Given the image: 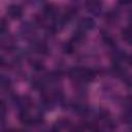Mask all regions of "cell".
<instances>
[{"instance_id":"obj_12","label":"cell","mask_w":132,"mask_h":132,"mask_svg":"<svg viewBox=\"0 0 132 132\" xmlns=\"http://www.w3.org/2000/svg\"><path fill=\"white\" fill-rule=\"evenodd\" d=\"M129 22H130V26H132V11H130L129 13Z\"/></svg>"},{"instance_id":"obj_8","label":"cell","mask_w":132,"mask_h":132,"mask_svg":"<svg viewBox=\"0 0 132 132\" xmlns=\"http://www.w3.org/2000/svg\"><path fill=\"white\" fill-rule=\"evenodd\" d=\"M11 86V82H10V79L6 76H2L1 77V87L2 89H5V90H8Z\"/></svg>"},{"instance_id":"obj_4","label":"cell","mask_w":132,"mask_h":132,"mask_svg":"<svg viewBox=\"0 0 132 132\" xmlns=\"http://www.w3.org/2000/svg\"><path fill=\"white\" fill-rule=\"evenodd\" d=\"M122 38L130 45H132V26H128L122 30Z\"/></svg>"},{"instance_id":"obj_6","label":"cell","mask_w":132,"mask_h":132,"mask_svg":"<svg viewBox=\"0 0 132 132\" xmlns=\"http://www.w3.org/2000/svg\"><path fill=\"white\" fill-rule=\"evenodd\" d=\"M105 15H106L105 19H106V21L108 23H114V22H117L119 20V11L116 10V9L109 10Z\"/></svg>"},{"instance_id":"obj_2","label":"cell","mask_w":132,"mask_h":132,"mask_svg":"<svg viewBox=\"0 0 132 132\" xmlns=\"http://www.w3.org/2000/svg\"><path fill=\"white\" fill-rule=\"evenodd\" d=\"M94 27H95V21L92 18L87 16V18H82L78 22V27L77 28H79V29H81V30H84L86 32L88 30L94 29Z\"/></svg>"},{"instance_id":"obj_1","label":"cell","mask_w":132,"mask_h":132,"mask_svg":"<svg viewBox=\"0 0 132 132\" xmlns=\"http://www.w3.org/2000/svg\"><path fill=\"white\" fill-rule=\"evenodd\" d=\"M7 15L12 20H18L23 15V8L19 4H10L7 7Z\"/></svg>"},{"instance_id":"obj_9","label":"cell","mask_w":132,"mask_h":132,"mask_svg":"<svg viewBox=\"0 0 132 132\" xmlns=\"http://www.w3.org/2000/svg\"><path fill=\"white\" fill-rule=\"evenodd\" d=\"M8 31V26H7V23L4 19L1 20V23H0V32H1V35L4 36Z\"/></svg>"},{"instance_id":"obj_5","label":"cell","mask_w":132,"mask_h":132,"mask_svg":"<svg viewBox=\"0 0 132 132\" xmlns=\"http://www.w3.org/2000/svg\"><path fill=\"white\" fill-rule=\"evenodd\" d=\"M86 5L91 12H97L100 10V7H101V3L98 1H89L86 3Z\"/></svg>"},{"instance_id":"obj_11","label":"cell","mask_w":132,"mask_h":132,"mask_svg":"<svg viewBox=\"0 0 132 132\" xmlns=\"http://www.w3.org/2000/svg\"><path fill=\"white\" fill-rule=\"evenodd\" d=\"M70 132H84V129L81 127H75L70 130Z\"/></svg>"},{"instance_id":"obj_3","label":"cell","mask_w":132,"mask_h":132,"mask_svg":"<svg viewBox=\"0 0 132 132\" xmlns=\"http://www.w3.org/2000/svg\"><path fill=\"white\" fill-rule=\"evenodd\" d=\"M33 48L34 51L39 54V55H47L48 54V46L44 43V42H35L34 45H33Z\"/></svg>"},{"instance_id":"obj_7","label":"cell","mask_w":132,"mask_h":132,"mask_svg":"<svg viewBox=\"0 0 132 132\" xmlns=\"http://www.w3.org/2000/svg\"><path fill=\"white\" fill-rule=\"evenodd\" d=\"M74 48H75V45H74L71 41H68V42L64 43V45H63V47H62L63 52H64L65 54H67V55L72 54V53L74 52Z\"/></svg>"},{"instance_id":"obj_10","label":"cell","mask_w":132,"mask_h":132,"mask_svg":"<svg viewBox=\"0 0 132 132\" xmlns=\"http://www.w3.org/2000/svg\"><path fill=\"white\" fill-rule=\"evenodd\" d=\"M32 68L35 70V71H42L43 69H44V66H43V64L40 62V61H34L33 63H32Z\"/></svg>"}]
</instances>
